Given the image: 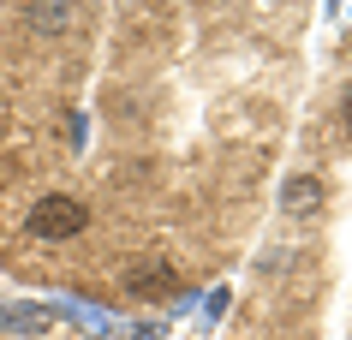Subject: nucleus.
I'll use <instances>...</instances> for the list:
<instances>
[{
	"instance_id": "f257e3e1",
	"label": "nucleus",
	"mask_w": 352,
	"mask_h": 340,
	"mask_svg": "<svg viewBox=\"0 0 352 340\" xmlns=\"http://www.w3.org/2000/svg\"><path fill=\"white\" fill-rule=\"evenodd\" d=\"M84 221H90V209L78 197H66V191H54V197H42L30 209V233L36 239H72V233H84Z\"/></svg>"
},
{
	"instance_id": "f03ea898",
	"label": "nucleus",
	"mask_w": 352,
	"mask_h": 340,
	"mask_svg": "<svg viewBox=\"0 0 352 340\" xmlns=\"http://www.w3.org/2000/svg\"><path fill=\"white\" fill-rule=\"evenodd\" d=\"M126 286H131V299H162V293H179V269L167 263L162 251H149L144 263L126 275Z\"/></svg>"
},
{
	"instance_id": "7ed1b4c3",
	"label": "nucleus",
	"mask_w": 352,
	"mask_h": 340,
	"mask_svg": "<svg viewBox=\"0 0 352 340\" xmlns=\"http://www.w3.org/2000/svg\"><path fill=\"white\" fill-rule=\"evenodd\" d=\"M280 209H287V215H311V209H322V179H311V173L287 179V185H280Z\"/></svg>"
},
{
	"instance_id": "20e7f679",
	"label": "nucleus",
	"mask_w": 352,
	"mask_h": 340,
	"mask_svg": "<svg viewBox=\"0 0 352 340\" xmlns=\"http://www.w3.org/2000/svg\"><path fill=\"white\" fill-rule=\"evenodd\" d=\"M72 12H78V6L48 0V6H24V24H30V30H66V24H72Z\"/></svg>"
},
{
	"instance_id": "39448f33",
	"label": "nucleus",
	"mask_w": 352,
	"mask_h": 340,
	"mask_svg": "<svg viewBox=\"0 0 352 340\" xmlns=\"http://www.w3.org/2000/svg\"><path fill=\"white\" fill-rule=\"evenodd\" d=\"M48 310H12V317H0V328H42Z\"/></svg>"
},
{
	"instance_id": "423d86ee",
	"label": "nucleus",
	"mask_w": 352,
	"mask_h": 340,
	"mask_svg": "<svg viewBox=\"0 0 352 340\" xmlns=\"http://www.w3.org/2000/svg\"><path fill=\"white\" fill-rule=\"evenodd\" d=\"M340 108H346V132H352V90H346V102H340Z\"/></svg>"
}]
</instances>
